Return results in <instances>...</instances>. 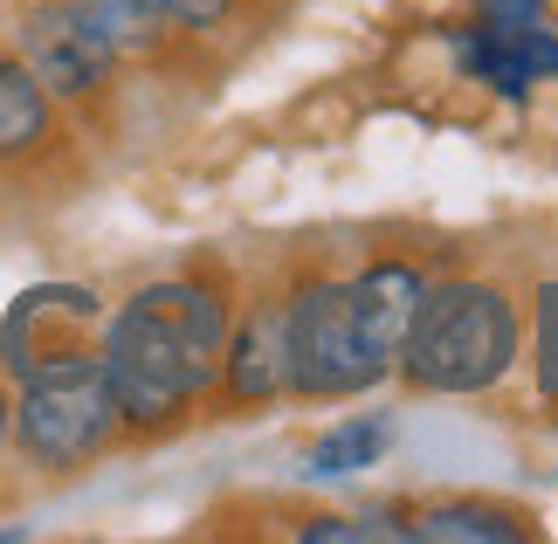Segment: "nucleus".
Returning a JSON list of instances; mask_svg holds the SVG:
<instances>
[{
  "label": "nucleus",
  "instance_id": "nucleus-1",
  "mask_svg": "<svg viewBox=\"0 0 558 544\" xmlns=\"http://www.w3.org/2000/svg\"><path fill=\"white\" fill-rule=\"evenodd\" d=\"M234 303H242V290L221 263H193V269L138 282L118 311H104L97 365L132 442L180 434L214 400Z\"/></svg>",
  "mask_w": 558,
  "mask_h": 544
},
{
  "label": "nucleus",
  "instance_id": "nucleus-9",
  "mask_svg": "<svg viewBox=\"0 0 558 544\" xmlns=\"http://www.w3.org/2000/svg\"><path fill=\"white\" fill-rule=\"evenodd\" d=\"M427 282L435 276H427L414 255H366V263L345 276V303H352L359 331L373 338L379 359L400 352V338H407V324H414V311H421Z\"/></svg>",
  "mask_w": 558,
  "mask_h": 544
},
{
  "label": "nucleus",
  "instance_id": "nucleus-4",
  "mask_svg": "<svg viewBox=\"0 0 558 544\" xmlns=\"http://www.w3.org/2000/svg\"><path fill=\"white\" fill-rule=\"evenodd\" d=\"M283 352H290V400L338 407L366 400L373 386L393 379V359L373 352V338L359 331L345 276L331 269H296L283 282Z\"/></svg>",
  "mask_w": 558,
  "mask_h": 544
},
{
  "label": "nucleus",
  "instance_id": "nucleus-5",
  "mask_svg": "<svg viewBox=\"0 0 558 544\" xmlns=\"http://www.w3.org/2000/svg\"><path fill=\"white\" fill-rule=\"evenodd\" d=\"M97 324H104V297L83 290V282H35V290H21L8 303V317H0V379L14 386L70 352H90Z\"/></svg>",
  "mask_w": 558,
  "mask_h": 544
},
{
  "label": "nucleus",
  "instance_id": "nucleus-6",
  "mask_svg": "<svg viewBox=\"0 0 558 544\" xmlns=\"http://www.w3.org/2000/svg\"><path fill=\"white\" fill-rule=\"evenodd\" d=\"M14 56L35 70V83L49 90L56 104H104L111 97V83H118V70L124 62L104 49V41L90 35V28H76L70 14L56 8V0H28L21 8V21H14Z\"/></svg>",
  "mask_w": 558,
  "mask_h": 544
},
{
  "label": "nucleus",
  "instance_id": "nucleus-10",
  "mask_svg": "<svg viewBox=\"0 0 558 544\" xmlns=\"http://www.w3.org/2000/svg\"><path fill=\"white\" fill-rule=\"evenodd\" d=\"M62 152V104L35 83L14 49H0V172H28Z\"/></svg>",
  "mask_w": 558,
  "mask_h": 544
},
{
  "label": "nucleus",
  "instance_id": "nucleus-16",
  "mask_svg": "<svg viewBox=\"0 0 558 544\" xmlns=\"http://www.w3.org/2000/svg\"><path fill=\"white\" fill-rule=\"evenodd\" d=\"M0 448H8V379H0Z\"/></svg>",
  "mask_w": 558,
  "mask_h": 544
},
{
  "label": "nucleus",
  "instance_id": "nucleus-12",
  "mask_svg": "<svg viewBox=\"0 0 558 544\" xmlns=\"http://www.w3.org/2000/svg\"><path fill=\"white\" fill-rule=\"evenodd\" d=\"M386 448H393V413H352V421H331L325 434H311L304 475H317V483H345V475L379 469Z\"/></svg>",
  "mask_w": 558,
  "mask_h": 544
},
{
  "label": "nucleus",
  "instance_id": "nucleus-15",
  "mask_svg": "<svg viewBox=\"0 0 558 544\" xmlns=\"http://www.w3.org/2000/svg\"><path fill=\"white\" fill-rule=\"evenodd\" d=\"M531 379H538V400L558 407V276L531 290Z\"/></svg>",
  "mask_w": 558,
  "mask_h": 544
},
{
  "label": "nucleus",
  "instance_id": "nucleus-14",
  "mask_svg": "<svg viewBox=\"0 0 558 544\" xmlns=\"http://www.w3.org/2000/svg\"><path fill=\"white\" fill-rule=\"evenodd\" d=\"M138 8L173 41H201V35H221V28L242 21V0H138Z\"/></svg>",
  "mask_w": 558,
  "mask_h": 544
},
{
  "label": "nucleus",
  "instance_id": "nucleus-2",
  "mask_svg": "<svg viewBox=\"0 0 558 544\" xmlns=\"http://www.w3.org/2000/svg\"><path fill=\"white\" fill-rule=\"evenodd\" d=\"M524 359V311L497 276H435L407 324L393 373L414 394L435 400H476L518 373Z\"/></svg>",
  "mask_w": 558,
  "mask_h": 544
},
{
  "label": "nucleus",
  "instance_id": "nucleus-17",
  "mask_svg": "<svg viewBox=\"0 0 558 544\" xmlns=\"http://www.w3.org/2000/svg\"><path fill=\"white\" fill-rule=\"evenodd\" d=\"M0 8H8V0H0Z\"/></svg>",
  "mask_w": 558,
  "mask_h": 544
},
{
  "label": "nucleus",
  "instance_id": "nucleus-13",
  "mask_svg": "<svg viewBox=\"0 0 558 544\" xmlns=\"http://www.w3.org/2000/svg\"><path fill=\"white\" fill-rule=\"evenodd\" d=\"M56 8L70 14L76 28H90L104 49L124 62V70H132V62H159V56H166V41H173L153 14L138 8V0H56Z\"/></svg>",
  "mask_w": 558,
  "mask_h": 544
},
{
  "label": "nucleus",
  "instance_id": "nucleus-3",
  "mask_svg": "<svg viewBox=\"0 0 558 544\" xmlns=\"http://www.w3.org/2000/svg\"><path fill=\"white\" fill-rule=\"evenodd\" d=\"M118 442H124V421H118L111 386H104L97 344L41 365V373H28V379H14V394H8V448L35 475H76V469H90L97 455H111Z\"/></svg>",
  "mask_w": 558,
  "mask_h": 544
},
{
  "label": "nucleus",
  "instance_id": "nucleus-8",
  "mask_svg": "<svg viewBox=\"0 0 558 544\" xmlns=\"http://www.w3.org/2000/svg\"><path fill=\"white\" fill-rule=\"evenodd\" d=\"M462 70L489 83L497 97H531L538 83H558V28L545 14H504L476 8V21L456 35Z\"/></svg>",
  "mask_w": 558,
  "mask_h": 544
},
{
  "label": "nucleus",
  "instance_id": "nucleus-11",
  "mask_svg": "<svg viewBox=\"0 0 558 544\" xmlns=\"http://www.w3.org/2000/svg\"><path fill=\"white\" fill-rule=\"evenodd\" d=\"M407 537L414 544H531L538 517L524 504H497V496H441V504L407 510Z\"/></svg>",
  "mask_w": 558,
  "mask_h": 544
},
{
  "label": "nucleus",
  "instance_id": "nucleus-7",
  "mask_svg": "<svg viewBox=\"0 0 558 544\" xmlns=\"http://www.w3.org/2000/svg\"><path fill=\"white\" fill-rule=\"evenodd\" d=\"M290 400V352H283V290H255L234 303L221 373H214V400L221 413H263Z\"/></svg>",
  "mask_w": 558,
  "mask_h": 544
}]
</instances>
